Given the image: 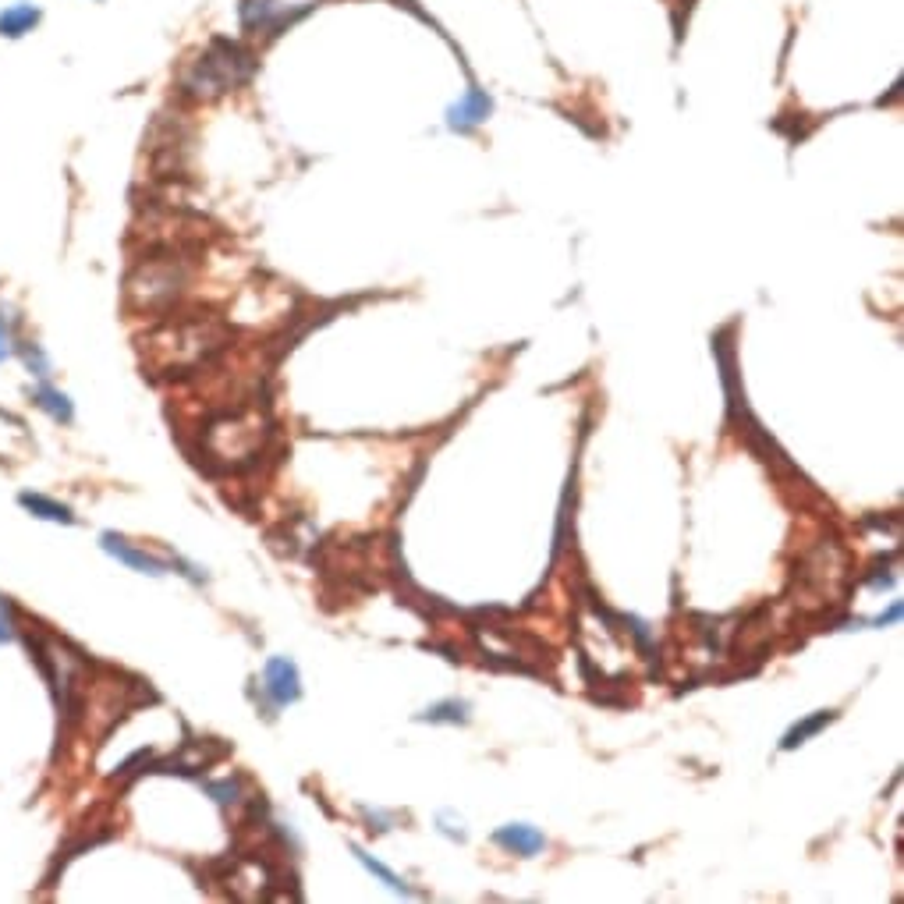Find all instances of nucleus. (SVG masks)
Segmentation results:
<instances>
[{
    "mask_svg": "<svg viewBox=\"0 0 904 904\" xmlns=\"http://www.w3.org/2000/svg\"><path fill=\"white\" fill-rule=\"evenodd\" d=\"M490 110H493V103L483 89H465V96L447 110V125H451L454 132H472V128L483 125L486 117H490Z\"/></svg>",
    "mask_w": 904,
    "mask_h": 904,
    "instance_id": "6",
    "label": "nucleus"
},
{
    "mask_svg": "<svg viewBox=\"0 0 904 904\" xmlns=\"http://www.w3.org/2000/svg\"><path fill=\"white\" fill-rule=\"evenodd\" d=\"M18 635V617L8 596H0V642H11Z\"/></svg>",
    "mask_w": 904,
    "mask_h": 904,
    "instance_id": "14",
    "label": "nucleus"
},
{
    "mask_svg": "<svg viewBox=\"0 0 904 904\" xmlns=\"http://www.w3.org/2000/svg\"><path fill=\"white\" fill-rule=\"evenodd\" d=\"M263 688H266V695L277 702V706H288V702H295L298 695H302L298 667L291 660H284V656H273V660L266 663V671H263Z\"/></svg>",
    "mask_w": 904,
    "mask_h": 904,
    "instance_id": "4",
    "label": "nucleus"
},
{
    "mask_svg": "<svg viewBox=\"0 0 904 904\" xmlns=\"http://www.w3.org/2000/svg\"><path fill=\"white\" fill-rule=\"evenodd\" d=\"M834 717H837V713H830V710H827V713H816V717L802 720V724H795V727H791V731H788V738L780 741V749H795V745H802V741L809 738V734H816L819 727H823V724H830V720H834Z\"/></svg>",
    "mask_w": 904,
    "mask_h": 904,
    "instance_id": "12",
    "label": "nucleus"
},
{
    "mask_svg": "<svg viewBox=\"0 0 904 904\" xmlns=\"http://www.w3.org/2000/svg\"><path fill=\"white\" fill-rule=\"evenodd\" d=\"M32 401H36L43 412L50 415L54 422H71V401L68 394H61L57 387H50V383H39L36 394H32Z\"/></svg>",
    "mask_w": 904,
    "mask_h": 904,
    "instance_id": "10",
    "label": "nucleus"
},
{
    "mask_svg": "<svg viewBox=\"0 0 904 904\" xmlns=\"http://www.w3.org/2000/svg\"><path fill=\"white\" fill-rule=\"evenodd\" d=\"M22 355H25V362H29L32 373H36L39 380H43V376H47V369H50V366H47V359H43V351H39L36 344H25Z\"/></svg>",
    "mask_w": 904,
    "mask_h": 904,
    "instance_id": "15",
    "label": "nucleus"
},
{
    "mask_svg": "<svg viewBox=\"0 0 904 904\" xmlns=\"http://www.w3.org/2000/svg\"><path fill=\"white\" fill-rule=\"evenodd\" d=\"M185 281V266L178 256H153L135 266L132 277H128V302L139 305L142 312H160L178 302Z\"/></svg>",
    "mask_w": 904,
    "mask_h": 904,
    "instance_id": "3",
    "label": "nucleus"
},
{
    "mask_svg": "<svg viewBox=\"0 0 904 904\" xmlns=\"http://www.w3.org/2000/svg\"><path fill=\"white\" fill-rule=\"evenodd\" d=\"M18 504H22L25 511H32L36 518H43V522H61V525H71V522H75V515H71V507H68V504L43 497V493H18Z\"/></svg>",
    "mask_w": 904,
    "mask_h": 904,
    "instance_id": "9",
    "label": "nucleus"
},
{
    "mask_svg": "<svg viewBox=\"0 0 904 904\" xmlns=\"http://www.w3.org/2000/svg\"><path fill=\"white\" fill-rule=\"evenodd\" d=\"M493 841H497L500 848L511 851V855H522V858H532L536 851L546 848V837L539 834L536 827H525V823H511V827L497 830Z\"/></svg>",
    "mask_w": 904,
    "mask_h": 904,
    "instance_id": "7",
    "label": "nucleus"
},
{
    "mask_svg": "<svg viewBox=\"0 0 904 904\" xmlns=\"http://www.w3.org/2000/svg\"><path fill=\"white\" fill-rule=\"evenodd\" d=\"M422 720H429V724H465L468 702H458V699L437 702V706H429V710L422 713Z\"/></svg>",
    "mask_w": 904,
    "mask_h": 904,
    "instance_id": "11",
    "label": "nucleus"
},
{
    "mask_svg": "<svg viewBox=\"0 0 904 904\" xmlns=\"http://www.w3.org/2000/svg\"><path fill=\"white\" fill-rule=\"evenodd\" d=\"M224 341H227V330L217 320H188V323L160 327L149 337L146 351L153 366H160L171 376H181L188 369L203 366L210 355H217L224 348Z\"/></svg>",
    "mask_w": 904,
    "mask_h": 904,
    "instance_id": "1",
    "label": "nucleus"
},
{
    "mask_svg": "<svg viewBox=\"0 0 904 904\" xmlns=\"http://www.w3.org/2000/svg\"><path fill=\"white\" fill-rule=\"evenodd\" d=\"M43 18V11L36 4H11V8L0 11V36L8 39H22L25 32H32Z\"/></svg>",
    "mask_w": 904,
    "mask_h": 904,
    "instance_id": "8",
    "label": "nucleus"
},
{
    "mask_svg": "<svg viewBox=\"0 0 904 904\" xmlns=\"http://www.w3.org/2000/svg\"><path fill=\"white\" fill-rule=\"evenodd\" d=\"M8 359H11V341H8V334L0 330V362H8Z\"/></svg>",
    "mask_w": 904,
    "mask_h": 904,
    "instance_id": "16",
    "label": "nucleus"
},
{
    "mask_svg": "<svg viewBox=\"0 0 904 904\" xmlns=\"http://www.w3.org/2000/svg\"><path fill=\"white\" fill-rule=\"evenodd\" d=\"M103 550H107L110 557H117V561H125L128 568L146 571V575H167V571H171V564H167L164 557L146 554V550L132 546L125 536H114V532H103Z\"/></svg>",
    "mask_w": 904,
    "mask_h": 904,
    "instance_id": "5",
    "label": "nucleus"
},
{
    "mask_svg": "<svg viewBox=\"0 0 904 904\" xmlns=\"http://www.w3.org/2000/svg\"><path fill=\"white\" fill-rule=\"evenodd\" d=\"M252 57L242 50V43H231V39H213L210 50H206L192 68L185 71L181 86L185 93L199 96V100H210V96H220L227 89L242 86L245 78L252 75Z\"/></svg>",
    "mask_w": 904,
    "mask_h": 904,
    "instance_id": "2",
    "label": "nucleus"
},
{
    "mask_svg": "<svg viewBox=\"0 0 904 904\" xmlns=\"http://www.w3.org/2000/svg\"><path fill=\"white\" fill-rule=\"evenodd\" d=\"M355 858H359L362 866H366V869H369V873H373V876H380V880H383V883H387V887H390V890H401V894H408L405 880H401V876H394V873H390V869H387V866H380V862H376V858H373V855H366V851H362V848H355Z\"/></svg>",
    "mask_w": 904,
    "mask_h": 904,
    "instance_id": "13",
    "label": "nucleus"
}]
</instances>
